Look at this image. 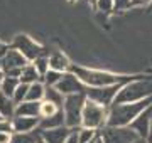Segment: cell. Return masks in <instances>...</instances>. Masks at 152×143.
Returning a JSON list of instances; mask_svg holds the SVG:
<instances>
[{
	"label": "cell",
	"mask_w": 152,
	"mask_h": 143,
	"mask_svg": "<svg viewBox=\"0 0 152 143\" xmlns=\"http://www.w3.org/2000/svg\"><path fill=\"white\" fill-rule=\"evenodd\" d=\"M69 71L86 88H107V86H115V84H125L137 77V76H125V74H113V72H107V71L90 69V67L76 66V64H71Z\"/></svg>",
	"instance_id": "cell-1"
},
{
	"label": "cell",
	"mask_w": 152,
	"mask_h": 143,
	"mask_svg": "<svg viewBox=\"0 0 152 143\" xmlns=\"http://www.w3.org/2000/svg\"><path fill=\"white\" fill-rule=\"evenodd\" d=\"M152 98V76H139L125 83L118 89L113 99V105H125V103H137Z\"/></svg>",
	"instance_id": "cell-2"
},
{
	"label": "cell",
	"mask_w": 152,
	"mask_h": 143,
	"mask_svg": "<svg viewBox=\"0 0 152 143\" xmlns=\"http://www.w3.org/2000/svg\"><path fill=\"white\" fill-rule=\"evenodd\" d=\"M151 105H152V98L144 99V101H137V103L112 105L108 108L107 126H130L132 121Z\"/></svg>",
	"instance_id": "cell-3"
},
{
	"label": "cell",
	"mask_w": 152,
	"mask_h": 143,
	"mask_svg": "<svg viewBox=\"0 0 152 143\" xmlns=\"http://www.w3.org/2000/svg\"><path fill=\"white\" fill-rule=\"evenodd\" d=\"M86 103V94H69L64 96L63 113H64V125L71 130L81 126V113Z\"/></svg>",
	"instance_id": "cell-4"
},
{
	"label": "cell",
	"mask_w": 152,
	"mask_h": 143,
	"mask_svg": "<svg viewBox=\"0 0 152 143\" xmlns=\"http://www.w3.org/2000/svg\"><path fill=\"white\" fill-rule=\"evenodd\" d=\"M107 116H108V108L100 106L96 103L90 101V99H86L81 113V128L100 131L102 128L107 126Z\"/></svg>",
	"instance_id": "cell-5"
},
{
	"label": "cell",
	"mask_w": 152,
	"mask_h": 143,
	"mask_svg": "<svg viewBox=\"0 0 152 143\" xmlns=\"http://www.w3.org/2000/svg\"><path fill=\"white\" fill-rule=\"evenodd\" d=\"M10 47H14L15 51H19L29 62L36 61L37 57H41V56H46V49H44L42 46L37 44L34 39H31L29 35H26V34L15 35L14 40H12Z\"/></svg>",
	"instance_id": "cell-6"
},
{
	"label": "cell",
	"mask_w": 152,
	"mask_h": 143,
	"mask_svg": "<svg viewBox=\"0 0 152 143\" xmlns=\"http://www.w3.org/2000/svg\"><path fill=\"white\" fill-rule=\"evenodd\" d=\"M98 138L103 143H134L139 136L130 126H105L98 131Z\"/></svg>",
	"instance_id": "cell-7"
},
{
	"label": "cell",
	"mask_w": 152,
	"mask_h": 143,
	"mask_svg": "<svg viewBox=\"0 0 152 143\" xmlns=\"http://www.w3.org/2000/svg\"><path fill=\"white\" fill-rule=\"evenodd\" d=\"M27 64H29V61L19 51H15L14 47L9 46V49L5 52V57H4V64H2V72H4V76H10V77H17L19 79L20 71Z\"/></svg>",
	"instance_id": "cell-8"
},
{
	"label": "cell",
	"mask_w": 152,
	"mask_h": 143,
	"mask_svg": "<svg viewBox=\"0 0 152 143\" xmlns=\"http://www.w3.org/2000/svg\"><path fill=\"white\" fill-rule=\"evenodd\" d=\"M122 86L124 84H115V86H107V88H86L85 94H86V99H90L93 103L105 106V108H110L113 105V99Z\"/></svg>",
	"instance_id": "cell-9"
},
{
	"label": "cell",
	"mask_w": 152,
	"mask_h": 143,
	"mask_svg": "<svg viewBox=\"0 0 152 143\" xmlns=\"http://www.w3.org/2000/svg\"><path fill=\"white\" fill-rule=\"evenodd\" d=\"M63 96H69V94H85L86 93V86L78 79L71 71L64 72L63 77L59 79V83L54 86Z\"/></svg>",
	"instance_id": "cell-10"
},
{
	"label": "cell",
	"mask_w": 152,
	"mask_h": 143,
	"mask_svg": "<svg viewBox=\"0 0 152 143\" xmlns=\"http://www.w3.org/2000/svg\"><path fill=\"white\" fill-rule=\"evenodd\" d=\"M151 118H152V105L149 108L142 111L135 120L130 123V128L135 131L139 138H149V131H151Z\"/></svg>",
	"instance_id": "cell-11"
},
{
	"label": "cell",
	"mask_w": 152,
	"mask_h": 143,
	"mask_svg": "<svg viewBox=\"0 0 152 143\" xmlns=\"http://www.w3.org/2000/svg\"><path fill=\"white\" fill-rule=\"evenodd\" d=\"M41 131V140L44 143H64L71 133V128L59 126L54 130H39Z\"/></svg>",
	"instance_id": "cell-12"
},
{
	"label": "cell",
	"mask_w": 152,
	"mask_h": 143,
	"mask_svg": "<svg viewBox=\"0 0 152 143\" xmlns=\"http://www.w3.org/2000/svg\"><path fill=\"white\" fill-rule=\"evenodd\" d=\"M41 118H26V116H14L12 118V128L14 133H31L39 128Z\"/></svg>",
	"instance_id": "cell-13"
},
{
	"label": "cell",
	"mask_w": 152,
	"mask_h": 143,
	"mask_svg": "<svg viewBox=\"0 0 152 143\" xmlns=\"http://www.w3.org/2000/svg\"><path fill=\"white\" fill-rule=\"evenodd\" d=\"M48 62H49V69L58 71V72H68L71 67L69 59L63 52H59V51H53L48 56Z\"/></svg>",
	"instance_id": "cell-14"
},
{
	"label": "cell",
	"mask_w": 152,
	"mask_h": 143,
	"mask_svg": "<svg viewBox=\"0 0 152 143\" xmlns=\"http://www.w3.org/2000/svg\"><path fill=\"white\" fill-rule=\"evenodd\" d=\"M15 116L26 118H41V103L37 101H22L15 106Z\"/></svg>",
	"instance_id": "cell-15"
},
{
	"label": "cell",
	"mask_w": 152,
	"mask_h": 143,
	"mask_svg": "<svg viewBox=\"0 0 152 143\" xmlns=\"http://www.w3.org/2000/svg\"><path fill=\"white\" fill-rule=\"evenodd\" d=\"M59 126H66L64 125V113L63 110H59L58 113H54L53 116L48 118H41L39 120V130H54Z\"/></svg>",
	"instance_id": "cell-16"
},
{
	"label": "cell",
	"mask_w": 152,
	"mask_h": 143,
	"mask_svg": "<svg viewBox=\"0 0 152 143\" xmlns=\"http://www.w3.org/2000/svg\"><path fill=\"white\" fill-rule=\"evenodd\" d=\"M0 115L4 120H12L15 116V103L2 91H0Z\"/></svg>",
	"instance_id": "cell-17"
},
{
	"label": "cell",
	"mask_w": 152,
	"mask_h": 143,
	"mask_svg": "<svg viewBox=\"0 0 152 143\" xmlns=\"http://www.w3.org/2000/svg\"><path fill=\"white\" fill-rule=\"evenodd\" d=\"M19 81H20L22 84H34V83H39L41 81V76H39V72L36 71V67L29 62L27 66L24 67L20 71V76H19ZM42 83V81H41Z\"/></svg>",
	"instance_id": "cell-18"
},
{
	"label": "cell",
	"mask_w": 152,
	"mask_h": 143,
	"mask_svg": "<svg viewBox=\"0 0 152 143\" xmlns=\"http://www.w3.org/2000/svg\"><path fill=\"white\" fill-rule=\"evenodd\" d=\"M41 140V131L34 130L31 133H12L10 143H37Z\"/></svg>",
	"instance_id": "cell-19"
},
{
	"label": "cell",
	"mask_w": 152,
	"mask_h": 143,
	"mask_svg": "<svg viewBox=\"0 0 152 143\" xmlns=\"http://www.w3.org/2000/svg\"><path fill=\"white\" fill-rule=\"evenodd\" d=\"M42 101H48V103H51V105L58 106L59 110H63V103H64V96L58 91L56 88H49V86H46V89H44V99Z\"/></svg>",
	"instance_id": "cell-20"
},
{
	"label": "cell",
	"mask_w": 152,
	"mask_h": 143,
	"mask_svg": "<svg viewBox=\"0 0 152 143\" xmlns=\"http://www.w3.org/2000/svg\"><path fill=\"white\" fill-rule=\"evenodd\" d=\"M44 89H46V86L41 81L39 83H34V84H29L26 101H37V103H41L44 99Z\"/></svg>",
	"instance_id": "cell-21"
},
{
	"label": "cell",
	"mask_w": 152,
	"mask_h": 143,
	"mask_svg": "<svg viewBox=\"0 0 152 143\" xmlns=\"http://www.w3.org/2000/svg\"><path fill=\"white\" fill-rule=\"evenodd\" d=\"M20 84V81L17 79V77H10V76H4V81H2V86H0V91L5 94V96H9V98H12L14 96V93H15L17 86Z\"/></svg>",
	"instance_id": "cell-22"
},
{
	"label": "cell",
	"mask_w": 152,
	"mask_h": 143,
	"mask_svg": "<svg viewBox=\"0 0 152 143\" xmlns=\"http://www.w3.org/2000/svg\"><path fill=\"white\" fill-rule=\"evenodd\" d=\"M63 74H64V72H58V71H53V69H49V71L42 76V79H41V81H42L44 86L54 88L56 84L59 83V79L63 77Z\"/></svg>",
	"instance_id": "cell-23"
},
{
	"label": "cell",
	"mask_w": 152,
	"mask_h": 143,
	"mask_svg": "<svg viewBox=\"0 0 152 143\" xmlns=\"http://www.w3.org/2000/svg\"><path fill=\"white\" fill-rule=\"evenodd\" d=\"M98 138V131L88 130V128H78V142L80 143H91Z\"/></svg>",
	"instance_id": "cell-24"
},
{
	"label": "cell",
	"mask_w": 152,
	"mask_h": 143,
	"mask_svg": "<svg viewBox=\"0 0 152 143\" xmlns=\"http://www.w3.org/2000/svg\"><path fill=\"white\" fill-rule=\"evenodd\" d=\"M34 67H36V71L39 72V76H41V79H42V76L46 74V72L49 71V62H48V56H41V57H37L36 61H32L31 62Z\"/></svg>",
	"instance_id": "cell-25"
},
{
	"label": "cell",
	"mask_w": 152,
	"mask_h": 143,
	"mask_svg": "<svg viewBox=\"0 0 152 143\" xmlns=\"http://www.w3.org/2000/svg\"><path fill=\"white\" fill-rule=\"evenodd\" d=\"M27 89H29V86L27 84H19L17 86V89H15V93H14V96H12V101L15 103V106L17 105H20L22 101H26V96H27Z\"/></svg>",
	"instance_id": "cell-26"
},
{
	"label": "cell",
	"mask_w": 152,
	"mask_h": 143,
	"mask_svg": "<svg viewBox=\"0 0 152 143\" xmlns=\"http://www.w3.org/2000/svg\"><path fill=\"white\" fill-rule=\"evenodd\" d=\"M59 108L54 105H51L48 101H41V118H48V116H53L54 113H58Z\"/></svg>",
	"instance_id": "cell-27"
},
{
	"label": "cell",
	"mask_w": 152,
	"mask_h": 143,
	"mask_svg": "<svg viewBox=\"0 0 152 143\" xmlns=\"http://www.w3.org/2000/svg\"><path fill=\"white\" fill-rule=\"evenodd\" d=\"M96 9L100 12H112L113 10V0H98Z\"/></svg>",
	"instance_id": "cell-28"
},
{
	"label": "cell",
	"mask_w": 152,
	"mask_h": 143,
	"mask_svg": "<svg viewBox=\"0 0 152 143\" xmlns=\"http://www.w3.org/2000/svg\"><path fill=\"white\" fill-rule=\"evenodd\" d=\"M0 133H7V135H12V133H14L12 120H2L0 121Z\"/></svg>",
	"instance_id": "cell-29"
},
{
	"label": "cell",
	"mask_w": 152,
	"mask_h": 143,
	"mask_svg": "<svg viewBox=\"0 0 152 143\" xmlns=\"http://www.w3.org/2000/svg\"><path fill=\"white\" fill-rule=\"evenodd\" d=\"M132 5V0H113V10H125Z\"/></svg>",
	"instance_id": "cell-30"
},
{
	"label": "cell",
	"mask_w": 152,
	"mask_h": 143,
	"mask_svg": "<svg viewBox=\"0 0 152 143\" xmlns=\"http://www.w3.org/2000/svg\"><path fill=\"white\" fill-rule=\"evenodd\" d=\"M80 128H81V126H80ZM64 143H80V142H78V128L71 130L69 136H68V140H66Z\"/></svg>",
	"instance_id": "cell-31"
},
{
	"label": "cell",
	"mask_w": 152,
	"mask_h": 143,
	"mask_svg": "<svg viewBox=\"0 0 152 143\" xmlns=\"http://www.w3.org/2000/svg\"><path fill=\"white\" fill-rule=\"evenodd\" d=\"M7 49H9V46H4L2 49H0V71H2V64H4V57H5V52H7Z\"/></svg>",
	"instance_id": "cell-32"
},
{
	"label": "cell",
	"mask_w": 152,
	"mask_h": 143,
	"mask_svg": "<svg viewBox=\"0 0 152 143\" xmlns=\"http://www.w3.org/2000/svg\"><path fill=\"white\" fill-rule=\"evenodd\" d=\"M10 136H12V135H7V133H0V143H10Z\"/></svg>",
	"instance_id": "cell-33"
},
{
	"label": "cell",
	"mask_w": 152,
	"mask_h": 143,
	"mask_svg": "<svg viewBox=\"0 0 152 143\" xmlns=\"http://www.w3.org/2000/svg\"><path fill=\"white\" fill-rule=\"evenodd\" d=\"M152 0H132V5H147Z\"/></svg>",
	"instance_id": "cell-34"
},
{
	"label": "cell",
	"mask_w": 152,
	"mask_h": 143,
	"mask_svg": "<svg viewBox=\"0 0 152 143\" xmlns=\"http://www.w3.org/2000/svg\"><path fill=\"white\" fill-rule=\"evenodd\" d=\"M134 143H149V140H147V138H137Z\"/></svg>",
	"instance_id": "cell-35"
},
{
	"label": "cell",
	"mask_w": 152,
	"mask_h": 143,
	"mask_svg": "<svg viewBox=\"0 0 152 143\" xmlns=\"http://www.w3.org/2000/svg\"><path fill=\"white\" fill-rule=\"evenodd\" d=\"M2 81H4V72L0 71V86H2Z\"/></svg>",
	"instance_id": "cell-36"
},
{
	"label": "cell",
	"mask_w": 152,
	"mask_h": 143,
	"mask_svg": "<svg viewBox=\"0 0 152 143\" xmlns=\"http://www.w3.org/2000/svg\"><path fill=\"white\" fill-rule=\"evenodd\" d=\"M95 143H103V142H102V140H100V138H96V142H95Z\"/></svg>",
	"instance_id": "cell-37"
},
{
	"label": "cell",
	"mask_w": 152,
	"mask_h": 143,
	"mask_svg": "<svg viewBox=\"0 0 152 143\" xmlns=\"http://www.w3.org/2000/svg\"><path fill=\"white\" fill-rule=\"evenodd\" d=\"M91 2H93V4H95V5H96V2H98V0H91Z\"/></svg>",
	"instance_id": "cell-38"
},
{
	"label": "cell",
	"mask_w": 152,
	"mask_h": 143,
	"mask_svg": "<svg viewBox=\"0 0 152 143\" xmlns=\"http://www.w3.org/2000/svg\"><path fill=\"white\" fill-rule=\"evenodd\" d=\"M69 2H71V4H75V2H78V0H69Z\"/></svg>",
	"instance_id": "cell-39"
},
{
	"label": "cell",
	"mask_w": 152,
	"mask_h": 143,
	"mask_svg": "<svg viewBox=\"0 0 152 143\" xmlns=\"http://www.w3.org/2000/svg\"><path fill=\"white\" fill-rule=\"evenodd\" d=\"M4 46H5V44H2V42H0V49H2V47H4Z\"/></svg>",
	"instance_id": "cell-40"
},
{
	"label": "cell",
	"mask_w": 152,
	"mask_h": 143,
	"mask_svg": "<svg viewBox=\"0 0 152 143\" xmlns=\"http://www.w3.org/2000/svg\"><path fill=\"white\" fill-rule=\"evenodd\" d=\"M149 143H152V136H151V138H149Z\"/></svg>",
	"instance_id": "cell-41"
},
{
	"label": "cell",
	"mask_w": 152,
	"mask_h": 143,
	"mask_svg": "<svg viewBox=\"0 0 152 143\" xmlns=\"http://www.w3.org/2000/svg\"><path fill=\"white\" fill-rule=\"evenodd\" d=\"M37 143H44V142H42V140H39V142H37Z\"/></svg>",
	"instance_id": "cell-42"
},
{
	"label": "cell",
	"mask_w": 152,
	"mask_h": 143,
	"mask_svg": "<svg viewBox=\"0 0 152 143\" xmlns=\"http://www.w3.org/2000/svg\"><path fill=\"white\" fill-rule=\"evenodd\" d=\"M2 120H4V118H2V115H0V121H2Z\"/></svg>",
	"instance_id": "cell-43"
}]
</instances>
